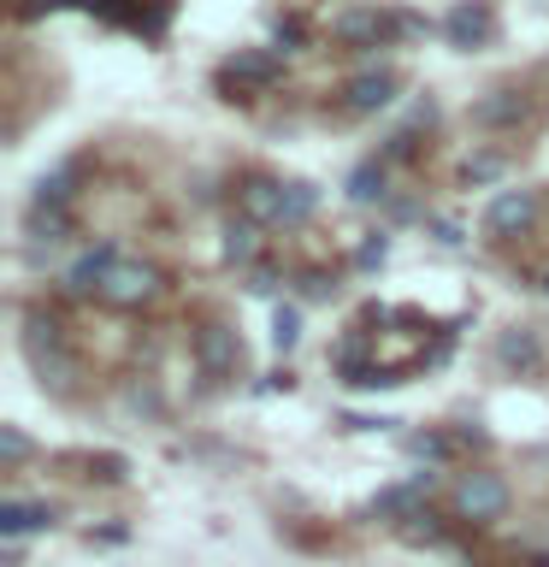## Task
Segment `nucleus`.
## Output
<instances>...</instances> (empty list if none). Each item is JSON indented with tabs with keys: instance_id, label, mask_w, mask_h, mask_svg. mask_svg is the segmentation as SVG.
Listing matches in <instances>:
<instances>
[{
	"instance_id": "nucleus-1",
	"label": "nucleus",
	"mask_w": 549,
	"mask_h": 567,
	"mask_svg": "<svg viewBox=\"0 0 549 567\" xmlns=\"http://www.w3.org/2000/svg\"><path fill=\"white\" fill-rule=\"evenodd\" d=\"M331 35L343 48H384L396 35H419V18H396V12H379V7H354L331 24Z\"/></svg>"
},
{
	"instance_id": "nucleus-2",
	"label": "nucleus",
	"mask_w": 549,
	"mask_h": 567,
	"mask_svg": "<svg viewBox=\"0 0 549 567\" xmlns=\"http://www.w3.org/2000/svg\"><path fill=\"white\" fill-rule=\"evenodd\" d=\"M24 349H30V367L42 372V384L71 390V379H77V361L65 354V337H60V326H53V319H30Z\"/></svg>"
},
{
	"instance_id": "nucleus-3",
	"label": "nucleus",
	"mask_w": 549,
	"mask_h": 567,
	"mask_svg": "<svg viewBox=\"0 0 549 567\" xmlns=\"http://www.w3.org/2000/svg\"><path fill=\"white\" fill-rule=\"evenodd\" d=\"M154 296H159V272L142 266V260H118L113 272H106V284H101L106 308H142V301H154Z\"/></svg>"
},
{
	"instance_id": "nucleus-4",
	"label": "nucleus",
	"mask_w": 549,
	"mask_h": 567,
	"mask_svg": "<svg viewBox=\"0 0 549 567\" xmlns=\"http://www.w3.org/2000/svg\"><path fill=\"white\" fill-rule=\"evenodd\" d=\"M508 508V485L496 473H467L455 485V514L460 520H496Z\"/></svg>"
},
{
	"instance_id": "nucleus-5",
	"label": "nucleus",
	"mask_w": 549,
	"mask_h": 567,
	"mask_svg": "<svg viewBox=\"0 0 549 567\" xmlns=\"http://www.w3.org/2000/svg\"><path fill=\"white\" fill-rule=\"evenodd\" d=\"M237 361H242V343H237L230 326H201L195 331V367H201L207 379H230Z\"/></svg>"
},
{
	"instance_id": "nucleus-6",
	"label": "nucleus",
	"mask_w": 549,
	"mask_h": 567,
	"mask_svg": "<svg viewBox=\"0 0 549 567\" xmlns=\"http://www.w3.org/2000/svg\"><path fill=\"white\" fill-rule=\"evenodd\" d=\"M402 95V78L390 65H379V71H361L349 89H343V101H349V113H384L390 101Z\"/></svg>"
},
{
	"instance_id": "nucleus-7",
	"label": "nucleus",
	"mask_w": 549,
	"mask_h": 567,
	"mask_svg": "<svg viewBox=\"0 0 549 567\" xmlns=\"http://www.w3.org/2000/svg\"><path fill=\"white\" fill-rule=\"evenodd\" d=\"M118 266V248L113 243H95V248H83L77 260H71V272H65V290L71 296H101V284L106 272Z\"/></svg>"
},
{
	"instance_id": "nucleus-8",
	"label": "nucleus",
	"mask_w": 549,
	"mask_h": 567,
	"mask_svg": "<svg viewBox=\"0 0 549 567\" xmlns=\"http://www.w3.org/2000/svg\"><path fill=\"white\" fill-rule=\"evenodd\" d=\"M443 35H449L455 48H485L496 35V18H490V7H478V0H460V7H449V18H443Z\"/></svg>"
},
{
	"instance_id": "nucleus-9",
	"label": "nucleus",
	"mask_w": 549,
	"mask_h": 567,
	"mask_svg": "<svg viewBox=\"0 0 549 567\" xmlns=\"http://www.w3.org/2000/svg\"><path fill=\"white\" fill-rule=\"evenodd\" d=\"M531 219H538V195L531 189H496L490 207H485V225L503 230V237H514V230H526Z\"/></svg>"
},
{
	"instance_id": "nucleus-10",
	"label": "nucleus",
	"mask_w": 549,
	"mask_h": 567,
	"mask_svg": "<svg viewBox=\"0 0 549 567\" xmlns=\"http://www.w3.org/2000/svg\"><path fill=\"white\" fill-rule=\"evenodd\" d=\"M278 48H237L225 60V83H248V89H266V83H278Z\"/></svg>"
},
{
	"instance_id": "nucleus-11",
	"label": "nucleus",
	"mask_w": 549,
	"mask_h": 567,
	"mask_svg": "<svg viewBox=\"0 0 549 567\" xmlns=\"http://www.w3.org/2000/svg\"><path fill=\"white\" fill-rule=\"evenodd\" d=\"M496 367H503V372H520V379H526V372H538V367H543L538 331H531V326H514V331L496 337Z\"/></svg>"
},
{
	"instance_id": "nucleus-12",
	"label": "nucleus",
	"mask_w": 549,
	"mask_h": 567,
	"mask_svg": "<svg viewBox=\"0 0 549 567\" xmlns=\"http://www.w3.org/2000/svg\"><path fill=\"white\" fill-rule=\"evenodd\" d=\"M237 213L255 225H278L283 219V184H272V177H248V184L237 189Z\"/></svg>"
},
{
	"instance_id": "nucleus-13",
	"label": "nucleus",
	"mask_w": 549,
	"mask_h": 567,
	"mask_svg": "<svg viewBox=\"0 0 549 567\" xmlns=\"http://www.w3.org/2000/svg\"><path fill=\"white\" fill-rule=\"evenodd\" d=\"M343 189H349L354 207H384V202H390V166H384L379 154H372V159H361V166L349 172Z\"/></svg>"
},
{
	"instance_id": "nucleus-14",
	"label": "nucleus",
	"mask_w": 549,
	"mask_h": 567,
	"mask_svg": "<svg viewBox=\"0 0 549 567\" xmlns=\"http://www.w3.org/2000/svg\"><path fill=\"white\" fill-rule=\"evenodd\" d=\"M520 118H526V95H514V89H490L485 101H473V124H485V131H508Z\"/></svg>"
},
{
	"instance_id": "nucleus-15",
	"label": "nucleus",
	"mask_w": 549,
	"mask_h": 567,
	"mask_svg": "<svg viewBox=\"0 0 549 567\" xmlns=\"http://www.w3.org/2000/svg\"><path fill=\"white\" fill-rule=\"evenodd\" d=\"M425 491H432V473H419L414 485H390V491H379V503H372V508H379L384 520H414Z\"/></svg>"
},
{
	"instance_id": "nucleus-16",
	"label": "nucleus",
	"mask_w": 549,
	"mask_h": 567,
	"mask_svg": "<svg viewBox=\"0 0 549 567\" xmlns=\"http://www.w3.org/2000/svg\"><path fill=\"white\" fill-rule=\"evenodd\" d=\"M71 195H77V166H53L35 177L30 207H71Z\"/></svg>"
},
{
	"instance_id": "nucleus-17",
	"label": "nucleus",
	"mask_w": 549,
	"mask_h": 567,
	"mask_svg": "<svg viewBox=\"0 0 549 567\" xmlns=\"http://www.w3.org/2000/svg\"><path fill=\"white\" fill-rule=\"evenodd\" d=\"M260 230L266 225H255V219H242V213H237V219L225 225V260L230 266H255L260 260Z\"/></svg>"
},
{
	"instance_id": "nucleus-18",
	"label": "nucleus",
	"mask_w": 549,
	"mask_h": 567,
	"mask_svg": "<svg viewBox=\"0 0 549 567\" xmlns=\"http://www.w3.org/2000/svg\"><path fill=\"white\" fill-rule=\"evenodd\" d=\"M24 230H30L35 248H42V243L53 248V243L71 237V213H65V207H30V213H24Z\"/></svg>"
},
{
	"instance_id": "nucleus-19",
	"label": "nucleus",
	"mask_w": 549,
	"mask_h": 567,
	"mask_svg": "<svg viewBox=\"0 0 549 567\" xmlns=\"http://www.w3.org/2000/svg\"><path fill=\"white\" fill-rule=\"evenodd\" d=\"M53 526V508L42 503H7L0 508V538H24V532H42Z\"/></svg>"
},
{
	"instance_id": "nucleus-20",
	"label": "nucleus",
	"mask_w": 549,
	"mask_h": 567,
	"mask_svg": "<svg viewBox=\"0 0 549 567\" xmlns=\"http://www.w3.org/2000/svg\"><path fill=\"white\" fill-rule=\"evenodd\" d=\"M319 213V189L313 184H283V219L278 225H308Z\"/></svg>"
},
{
	"instance_id": "nucleus-21",
	"label": "nucleus",
	"mask_w": 549,
	"mask_h": 567,
	"mask_svg": "<svg viewBox=\"0 0 549 567\" xmlns=\"http://www.w3.org/2000/svg\"><path fill=\"white\" fill-rule=\"evenodd\" d=\"M460 177H467L473 189H485V184H496V177H508V154H496V148H485V154H467V166H460Z\"/></svg>"
},
{
	"instance_id": "nucleus-22",
	"label": "nucleus",
	"mask_w": 549,
	"mask_h": 567,
	"mask_svg": "<svg viewBox=\"0 0 549 567\" xmlns=\"http://www.w3.org/2000/svg\"><path fill=\"white\" fill-rule=\"evenodd\" d=\"M296 337H301V313H296V308H278V313H272V349L290 354Z\"/></svg>"
},
{
	"instance_id": "nucleus-23",
	"label": "nucleus",
	"mask_w": 549,
	"mask_h": 567,
	"mask_svg": "<svg viewBox=\"0 0 549 567\" xmlns=\"http://www.w3.org/2000/svg\"><path fill=\"white\" fill-rule=\"evenodd\" d=\"M390 260V230H372V237L354 248V266H361V272H372V266H384Z\"/></svg>"
},
{
	"instance_id": "nucleus-24",
	"label": "nucleus",
	"mask_w": 549,
	"mask_h": 567,
	"mask_svg": "<svg viewBox=\"0 0 549 567\" xmlns=\"http://www.w3.org/2000/svg\"><path fill=\"white\" fill-rule=\"evenodd\" d=\"M384 166H402V159H414V131H390L384 148H379Z\"/></svg>"
},
{
	"instance_id": "nucleus-25",
	"label": "nucleus",
	"mask_w": 549,
	"mask_h": 567,
	"mask_svg": "<svg viewBox=\"0 0 549 567\" xmlns=\"http://www.w3.org/2000/svg\"><path fill=\"white\" fill-rule=\"evenodd\" d=\"M0 455H7V467H18V461L30 455V437L18 432V425H7V432H0Z\"/></svg>"
},
{
	"instance_id": "nucleus-26",
	"label": "nucleus",
	"mask_w": 549,
	"mask_h": 567,
	"mask_svg": "<svg viewBox=\"0 0 549 567\" xmlns=\"http://www.w3.org/2000/svg\"><path fill=\"white\" fill-rule=\"evenodd\" d=\"M301 296H308V301H331V296H336V278L308 272V278H301Z\"/></svg>"
},
{
	"instance_id": "nucleus-27",
	"label": "nucleus",
	"mask_w": 549,
	"mask_h": 567,
	"mask_svg": "<svg viewBox=\"0 0 549 567\" xmlns=\"http://www.w3.org/2000/svg\"><path fill=\"white\" fill-rule=\"evenodd\" d=\"M414 455H425V461H443V455H449V437H437V432H419V437H414Z\"/></svg>"
},
{
	"instance_id": "nucleus-28",
	"label": "nucleus",
	"mask_w": 549,
	"mask_h": 567,
	"mask_svg": "<svg viewBox=\"0 0 549 567\" xmlns=\"http://www.w3.org/2000/svg\"><path fill=\"white\" fill-rule=\"evenodd\" d=\"M248 290H255V296H272V290H278V272L255 260V266H248Z\"/></svg>"
},
{
	"instance_id": "nucleus-29",
	"label": "nucleus",
	"mask_w": 549,
	"mask_h": 567,
	"mask_svg": "<svg viewBox=\"0 0 549 567\" xmlns=\"http://www.w3.org/2000/svg\"><path fill=\"white\" fill-rule=\"evenodd\" d=\"M425 225H432V237H437L443 248H455V243H460V225H455V219H425Z\"/></svg>"
},
{
	"instance_id": "nucleus-30",
	"label": "nucleus",
	"mask_w": 549,
	"mask_h": 567,
	"mask_svg": "<svg viewBox=\"0 0 549 567\" xmlns=\"http://www.w3.org/2000/svg\"><path fill=\"white\" fill-rule=\"evenodd\" d=\"M543 290H549V284H543Z\"/></svg>"
}]
</instances>
